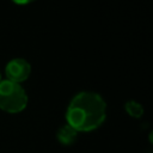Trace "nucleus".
I'll return each mask as SVG.
<instances>
[{"label":"nucleus","mask_w":153,"mask_h":153,"mask_svg":"<svg viewBox=\"0 0 153 153\" xmlns=\"http://www.w3.org/2000/svg\"><path fill=\"white\" fill-rule=\"evenodd\" d=\"M106 118V103L96 92L76 93L66 111L67 124L79 131H92L99 128Z\"/></svg>","instance_id":"f257e3e1"},{"label":"nucleus","mask_w":153,"mask_h":153,"mask_svg":"<svg viewBox=\"0 0 153 153\" xmlns=\"http://www.w3.org/2000/svg\"><path fill=\"white\" fill-rule=\"evenodd\" d=\"M27 105V94L20 84L1 80L0 81V109L8 114L22 112Z\"/></svg>","instance_id":"f03ea898"},{"label":"nucleus","mask_w":153,"mask_h":153,"mask_svg":"<svg viewBox=\"0 0 153 153\" xmlns=\"http://www.w3.org/2000/svg\"><path fill=\"white\" fill-rule=\"evenodd\" d=\"M5 73L7 80L20 84L25 81L31 74V65L22 57H17L7 62L5 67Z\"/></svg>","instance_id":"7ed1b4c3"},{"label":"nucleus","mask_w":153,"mask_h":153,"mask_svg":"<svg viewBox=\"0 0 153 153\" xmlns=\"http://www.w3.org/2000/svg\"><path fill=\"white\" fill-rule=\"evenodd\" d=\"M76 137H78V131L68 124H65V126L60 127L56 131V139L63 146L73 145L75 142Z\"/></svg>","instance_id":"20e7f679"},{"label":"nucleus","mask_w":153,"mask_h":153,"mask_svg":"<svg viewBox=\"0 0 153 153\" xmlns=\"http://www.w3.org/2000/svg\"><path fill=\"white\" fill-rule=\"evenodd\" d=\"M124 109H126L127 114L134 118H140L143 115V108L136 100H128L124 104Z\"/></svg>","instance_id":"39448f33"},{"label":"nucleus","mask_w":153,"mask_h":153,"mask_svg":"<svg viewBox=\"0 0 153 153\" xmlns=\"http://www.w3.org/2000/svg\"><path fill=\"white\" fill-rule=\"evenodd\" d=\"M0 81H1V73H0Z\"/></svg>","instance_id":"423d86ee"}]
</instances>
